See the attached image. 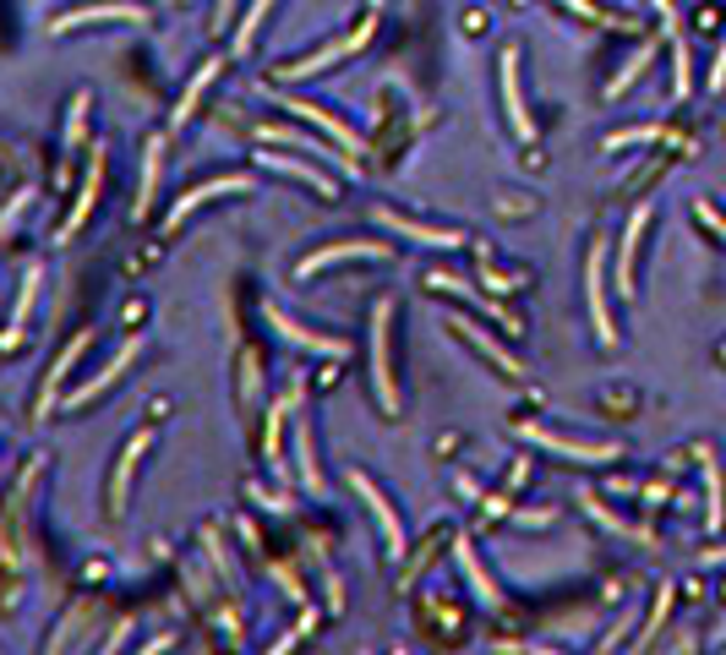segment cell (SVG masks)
<instances>
[{
  "label": "cell",
  "mask_w": 726,
  "mask_h": 655,
  "mask_svg": "<svg viewBox=\"0 0 726 655\" xmlns=\"http://www.w3.org/2000/svg\"><path fill=\"white\" fill-rule=\"evenodd\" d=\"M389 328H394V301H377V306H372V372H377V399H383V410L399 415L394 366H389Z\"/></svg>",
  "instance_id": "1"
},
{
  "label": "cell",
  "mask_w": 726,
  "mask_h": 655,
  "mask_svg": "<svg viewBox=\"0 0 726 655\" xmlns=\"http://www.w3.org/2000/svg\"><path fill=\"white\" fill-rule=\"evenodd\" d=\"M372 33H377V11H366V22H355V33H350V39H333V44H323V50H317V56H306V61L279 66V77H317L323 66L344 61V56H355V50H361Z\"/></svg>",
  "instance_id": "2"
},
{
  "label": "cell",
  "mask_w": 726,
  "mask_h": 655,
  "mask_svg": "<svg viewBox=\"0 0 726 655\" xmlns=\"http://www.w3.org/2000/svg\"><path fill=\"white\" fill-rule=\"evenodd\" d=\"M520 437H530V443L546 449V454L574 458V464H612V458H623L617 443H574V437H557V432H546V426H520Z\"/></svg>",
  "instance_id": "3"
},
{
  "label": "cell",
  "mask_w": 726,
  "mask_h": 655,
  "mask_svg": "<svg viewBox=\"0 0 726 655\" xmlns=\"http://www.w3.org/2000/svg\"><path fill=\"white\" fill-rule=\"evenodd\" d=\"M585 295H591V323L601 344H617V323H612V306H606V246H591L585 262Z\"/></svg>",
  "instance_id": "4"
},
{
  "label": "cell",
  "mask_w": 726,
  "mask_h": 655,
  "mask_svg": "<svg viewBox=\"0 0 726 655\" xmlns=\"http://www.w3.org/2000/svg\"><path fill=\"white\" fill-rule=\"evenodd\" d=\"M377 219L394 230V235H410L415 246H432V252H460L470 246V235L460 230H437V224H415V219H404V213H389V208H377Z\"/></svg>",
  "instance_id": "5"
},
{
  "label": "cell",
  "mask_w": 726,
  "mask_h": 655,
  "mask_svg": "<svg viewBox=\"0 0 726 655\" xmlns=\"http://www.w3.org/2000/svg\"><path fill=\"white\" fill-rule=\"evenodd\" d=\"M350 486H355V492H361V503L372 508V520H377L383 541H389V557H399V552H404V520L394 514V503H389V497H383L366 475H350Z\"/></svg>",
  "instance_id": "6"
},
{
  "label": "cell",
  "mask_w": 726,
  "mask_h": 655,
  "mask_svg": "<svg viewBox=\"0 0 726 655\" xmlns=\"http://www.w3.org/2000/svg\"><path fill=\"white\" fill-rule=\"evenodd\" d=\"M284 110H290L295 121H312V127H323V131L333 137V142H339V148L350 153V159H355V153H366V142H361L355 131L344 127V121H333V115L323 110V104H312V99H284Z\"/></svg>",
  "instance_id": "7"
},
{
  "label": "cell",
  "mask_w": 726,
  "mask_h": 655,
  "mask_svg": "<svg viewBox=\"0 0 726 655\" xmlns=\"http://www.w3.org/2000/svg\"><path fill=\"white\" fill-rule=\"evenodd\" d=\"M448 328L460 333L464 344H475V350H481V355H486V361H492V366L503 372V377H525V361H514V355H508V350H503L497 339H486V333L470 323V318H448Z\"/></svg>",
  "instance_id": "8"
},
{
  "label": "cell",
  "mask_w": 726,
  "mask_h": 655,
  "mask_svg": "<svg viewBox=\"0 0 726 655\" xmlns=\"http://www.w3.org/2000/svg\"><path fill=\"white\" fill-rule=\"evenodd\" d=\"M503 104H508V121L520 131V142L535 137V121H530L525 99H520V50H503Z\"/></svg>",
  "instance_id": "9"
},
{
  "label": "cell",
  "mask_w": 726,
  "mask_h": 655,
  "mask_svg": "<svg viewBox=\"0 0 726 655\" xmlns=\"http://www.w3.org/2000/svg\"><path fill=\"white\" fill-rule=\"evenodd\" d=\"M645 230H651V208H634V219H628V230H623V246H617V290H623V295H634V258H639Z\"/></svg>",
  "instance_id": "10"
},
{
  "label": "cell",
  "mask_w": 726,
  "mask_h": 655,
  "mask_svg": "<svg viewBox=\"0 0 726 655\" xmlns=\"http://www.w3.org/2000/svg\"><path fill=\"white\" fill-rule=\"evenodd\" d=\"M246 187H252L246 175H219V181H208V187H192V192H186L181 202H175V208H170L164 230H170V224H181V219H186L192 208H202V202H213V196H230V192H246Z\"/></svg>",
  "instance_id": "11"
},
{
  "label": "cell",
  "mask_w": 726,
  "mask_h": 655,
  "mask_svg": "<svg viewBox=\"0 0 726 655\" xmlns=\"http://www.w3.org/2000/svg\"><path fill=\"white\" fill-rule=\"evenodd\" d=\"M93 22H142V6H82V11L56 17L50 28H56V33H71V28H93Z\"/></svg>",
  "instance_id": "12"
},
{
  "label": "cell",
  "mask_w": 726,
  "mask_h": 655,
  "mask_svg": "<svg viewBox=\"0 0 726 655\" xmlns=\"http://www.w3.org/2000/svg\"><path fill=\"white\" fill-rule=\"evenodd\" d=\"M153 449V432H137L132 443H127V454H121V464H115V475H110V514H121L127 508V486H132V470L137 458Z\"/></svg>",
  "instance_id": "13"
},
{
  "label": "cell",
  "mask_w": 726,
  "mask_h": 655,
  "mask_svg": "<svg viewBox=\"0 0 726 655\" xmlns=\"http://www.w3.org/2000/svg\"><path fill=\"white\" fill-rule=\"evenodd\" d=\"M383 252H389L383 241H344V246H329V252H312L295 268V279H312V273H323V268H333V262H344V258H383Z\"/></svg>",
  "instance_id": "14"
},
{
  "label": "cell",
  "mask_w": 726,
  "mask_h": 655,
  "mask_svg": "<svg viewBox=\"0 0 726 655\" xmlns=\"http://www.w3.org/2000/svg\"><path fill=\"white\" fill-rule=\"evenodd\" d=\"M99 187H104V153H93V159H88V181H82V196L71 202V219L61 224V241L82 230V219H88V213H93V202H99Z\"/></svg>",
  "instance_id": "15"
},
{
  "label": "cell",
  "mask_w": 726,
  "mask_h": 655,
  "mask_svg": "<svg viewBox=\"0 0 726 655\" xmlns=\"http://www.w3.org/2000/svg\"><path fill=\"white\" fill-rule=\"evenodd\" d=\"M268 323L279 328L290 344H301V350H317V355H344V344H339V339H329V333H312V328H301V323H290L279 306H268Z\"/></svg>",
  "instance_id": "16"
},
{
  "label": "cell",
  "mask_w": 726,
  "mask_h": 655,
  "mask_svg": "<svg viewBox=\"0 0 726 655\" xmlns=\"http://www.w3.org/2000/svg\"><path fill=\"white\" fill-rule=\"evenodd\" d=\"M82 350H88V333H77V339H71L67 350H61V361H56V366H50V372H44V393H39V404H33V410H39V415H50V410H56V399H61V383H67L71 361H77V355H82Z\"/></svg>",
  "instance_id": "17"
},
{
  "label": "cell",
  "mask_w": 726,
  "mask_h": 655,
  "mask_svg": "<svg viewBox=\"0 0 726 655\" xmlns=\"http://www.w3.org/2000/svg\"><path fill=\"white\" fill-rule=\"evenodd\" d=\"M295 458H301V486L306 492H317L323 497V475H317V458H312V432H306V410H301V399H295Z\"/></svg>",
  "instance_id": "18"
},
{
  "label": "cell",
  "mask_w": 726,
  "mask_h": 655,
  "mask_svg": "<svg viewBox=\"0 0 726 655\" xmlns=\"http://www.w3.org/2000/svg\"><path fill=\"white\" fill-rule=\"evenodd\" d=\"M258 159H263V164H273V170H284V175H295V181H306V187H312L317 196H339V187H333L323 170H312L306 159H290V153H258Z\"/></svg>",
  "instance_id": "19"
},
{
  "label": "cell",
  "mask_w": 726,
  "mask_h": 655,
  "mask_svg": "<svg viewBox=\"0 0 726 655\" xmlns=\"http://www.w3.org/2000/svg\"><path fill=\"white\" fill-rule=\"evenodd\" d=\"M426 284H432V290H443V295H464V301H475V312H492V318L508 328V333H520V318H508V312L486 306V301H481V295H475V290H470L464 279H454V273H426Z\"/></svg>",
  "instance_id": "20"
},
{
  "label": "cell",
  "mask_w": 726,
  "mask_h": 655,
  "mask_svg": "<svg viewBox=\"0 0 726 655\" xmlns=\"http://www.w3.org/2000/svg\"><path fill=\"white\" fill-rule=\"evenodd\" d=\"M263 137H268V142H290V148H301V153H323V159H333V164H339L344 175H355V159H350V153H329V148H323L317 137H301L295 127H268Z\"/></svg>",
  "instance_id": "21"
},
{
  "label": "cell",
  "mask_w": 726,
  "mask_h": 655,
  "mask_svg": "<svg viewBox=\"0 0 726 655\" xmlns=\"http://www.w3.org/2000/svg\"><path fill=\"white\" fill-rule=\"evenodd\" d=\"M132 355H137V344H127V350H121V355H115V361H110V366H104V372H99V377H93L88 389H82V393H67L71 410H82L88 399H99V393L110 389V383H121V377H127V366H132Z\"/></svg>",
  "instance_id": "22"
},
{
  "label": "cell",
  "mask_w": 726,
  "mask_h": 655,
  "mask_svg": "<svg viewBox=\"0 0 726 655\" xmlns=\"http://www.w3.org/2000/svg\"><path fill=\"white\" fill-rule=\"evenodd\" d=\"M699 458H705V492H710V514H705V520H710V530H722V520H726V486H722V464H716V454H710V449H699Z\"/></svg>",
  "instance_id": "23"
},
{
  "label": "cell",
  "mask_w": 726,
  "mask_h": 655,
  "mask_svg": "<svg viewBox=\"0 0 726 655\" xmlns=\"http://www.w3.org/2000/svg\"><path fill=\"white\" fill-rule=\"evenodd\" d=\"M159 159H164V137H153L148 153H142V196H137V213L153 208V192H159Z\"/></svg>",
  "instance_id": "24"
},
{
  "label": "cell",
  "mask_w": 726,
  "mask_h": 655,
  "mask_svg": "<svg viewBox=\"0 0 726 655\" xmlns=\"http://www.w3.org/2000/svg\"><path fill=\"white\" fill-rule=\"evenodd\" d=\"M219 66H224V61H208V66H202V71H198V77L186 82V93H181V110L170 115V127H181V121H192V110H198V99H202V93H208V82L219 77Z\"/></svg>",
  "instance_id": "25"
},
{
  "label": "cell",
  "mask_w": 726,
  "mask_h": 655,
  "mask_svg": "<svg viewBox=\"0 0 726 655\" xmlns=\"http://www.w3.org/2000/svg\"><path fill=\"white\" fill-rule=\"evenodd\" d=\"M460 568H464V580L475 585V601H481V606H503V595H497V590H492V580L481 574V563H475L470 541H460Z\"/></svg>",
  "instance_id": "26"
},
{
  "label": "cell",
  "mask_w": 726,
  "mask_h": 655,
  "mask_svg": "<svg viewBox=\"0 0 726 655\" xmlns=\"http://www.w3.org/2000/svg\"><path fill=\"white\" fill-rule=\"evenodd\" d=\"M672 39V93L677 99H688V88H694V71H688V44L677 39V33H666Z\"/></svg>",
  "instance_id": "27"
},
{
  "label": "cell",
  "mask_w": 726,
  "mask_h": 655,
  "mask_svg": "<svg viewBox=\"0 0 726 655\" xmlns=\"http://www.w3.org/2000/svg\"><path fill=\"white\" fill-rule=\"evenodd\" d=\"M651 56H656V44H639V50H634V61H628L623 71H617V77H612V82H606V99H617V93H623V88H628V82H634V77L651 66Z\"/></svg>",
  "instance_id": "28"
},
{
  "label": "cell",
  "mask_w": 726,
  "mask_h": 655,
  "mask_svg": "<svg viewBox=\"0 0 726 655\" xmlns=\"http://www.w3.org/2000/svg\"><path fill=\"white\" fill-rule=\"evenodd\" d=\"M39 284H44V273H39V268H28V279H22V295H17V318H11V333H22L28 312H33V301H39Z\"/></svg>",
  "instance_id": "29"
},
{
  "label": "cell",
  "mask_w": 726,
  "mask_h": 655,
  "mask_svg": "<svg viewBox=\"0 0 726 655\" xmlns=\"http://www.w3.org/2000/svg\"><path fill=\"white\" fill-rule=\"evenodd\" d=\"M268 6H273V0H252V11H246V22H241V33H235V50H241V56L258 44V28H263Z\"/></svg>",
  "instance_id": "30"
},
{
  "label": "cell",
  "mask_w": 726,
  "mask_h": 655,
  "mask_svg": "<svg viewBox=\"0 0 726 655\" xmlns=\"http://www.w3.org/2000/svg\"><path fill=\"white\" fill-rule=\"evenodd\" d=\"M661 127H628V131H612L606 137V153H617V148H634V142H656Z\"/></svg>",
  "instance_id": "31"
},
{
  "label": "cell",
  "mask_w": 726,
  "mask_h": 655,
  "mask_svg": "<svg viewBox=\"0 0 726 655\" xmlns=\"http://www.w3.org/2000/svg\"><path fill=\"white\" fill-rule=\"evenodd\" d=\"M28 196H33V192H17V196H11V202H6V208H0V246H6V235H11V224H17V213L28 208Z\"/></svg>",
  "instance_id": "32"
},
{
  "label": "cell",
  "mask_w": 726,
  "mask_h": 655,
  "mask_svg": "<svg viewBox=\"0 0 726 655\" xmlns=\"http://www.w3.org/2000/svg\"><path fill=\"white\" fill-rule=\"evenodd\" d=\"M306 628H312V612L301 617V628H290V634H284V639H279V645H273V651H268V655H290V651H295V645H301V634H306Z\"/></svg>",
  "instance_id": "33"
},
{
  "label": "cell",
  "mask_w": 726,
  "mask_h": 655,
  "mask_svg": "<svg viewBox=\"0 0 726 655\" xmlns=\"http://www.w3.org/2000/svg\"><path fill=\"white\" fill-rule=\"evenodd\" d=\"M694 213H699V224H705V230H716V235L726 241V219L716 213V208H710V202H694Z\"/></svg>",
  "instance_id": "34"
},
{
  "label": "cell",
  "mask_w": 726,
  "mask_h": 655,
  "mask_svg": "<svg viewBox=\"0 0 726 655\" xmlns=\"http://www.w3.org/2000/svg\"><path fill=\"white\" fill-rule=\"evenodd\" d=\"M481 284H492V290L503 295V290H514L520 279H508V273H497V268H486V262H481Z\"/></svg>",
  "instance_id": "35"
},
{
  "label": "cell",
  "mask_w": 726,
  "mask_h": 655,
  "mask_svg": "<svg viewBox=\"0 0 726 655\" xmlns=\"http://www.w3.org/2000/svg\"><path fill=\"white\" fill-rule=\"evenodd\" d=\"M710 88H726V44H722V56H716V66H710Z\"/></svg>",
  "instance_id": "36"
},
{
  "label": "cell",
  "mask_w": 726,
  "mask_h": 655,
  "mask_svg": "<svg viewBox=\"0 0 726 655\" xmlns=\"http://www.w3.org/2000/svg\"><path fill=\"white\" fill-rule=\"evenodd\" d=\"M230 11H235V0H219V11H213V17H219V22H230ZM219 22H213V28H219Z\"/></svg>",
  "instance_id": "37"
},
{
  "label": "cell",
  "mask_w": 726,
  "mask_h": 655,
  "mask_svg": "<svg viewBox=\"0 0 726 655\" xmlns=\"http://www.w3.org/2000/svg\"><path fill=\"white\" fill-rule=\"evenodd\" d=\"M726 557V546H716V552H705V563H722Z\"/></svg>",
  "instance_id": "38"
}]
</instances>
